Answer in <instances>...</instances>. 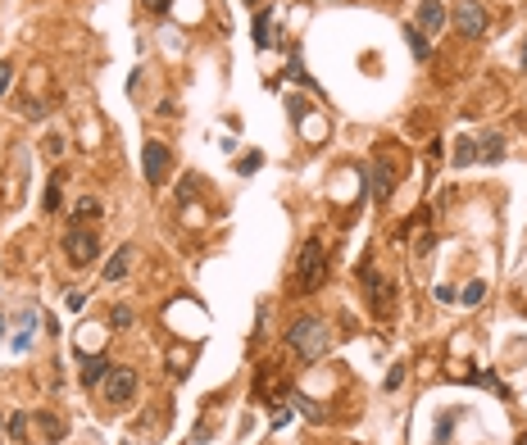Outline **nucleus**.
Segmentation results:
<instances>
[{
    "label": "nucleus",
    "mask_w": 527,
    "mask_h": 445,
    "mask_svg": "<svg viewBox=\"0 0 527 445\" xmlns=\"http://www.w3.org/2000/svg\"><path fill=\"white\" fill-rule=\"evenodd\" d=\"M286 345H291L305 364H314V359H323V354H328L332 332H328V323H323V318H295V323L286 327Z\"/></svg>",
    "instance_id": "nucleus-1"
},
{
    "label": "nucleus",
    "mask_w": 527,
    "mask_h": 445,
    "mask_svg": "<svg viewBox=\"0 0 527 445\" xmlns=\"http://www.w3.org/2000/svg\"><path fill=\"white\" fill-rule=\"evenodd\" d=\"M295 277H300V291H323V282H328V250H323L319 237H309L300 246V264H295Z\"/></svg>",
    "instance_id": "nucleus-2"
},
{
    "label": "nucleus",
    "mask_w": 527,
    "mask_h": 445,
    "mask_svg": "<svg viewBox=\"0 0 527 445\" xmlns=\"http://www.w3.org/2000/svg\"><path fill=\"white\" fill-rule=\"evenodd\" d=\"M95 255H100V237H95L91 227H82V222H73V227L64 232V259H69L73 268H91Z\"/></svg>",
    "instance_id": "nucleus-3"
},
{
    "label": "nucleus",
    "mask_w": 527,
    "mask_h": 445,
    "mask_svg": "<svg viewBox=\"0 0 527 445\" xmlns=\"http://www.w3.org/2000/svg\"><path fill=\"white\" fill-rule=\"evenodd\" d=\"M455 27H459V36L477 41V36L491 27V14L482 9V0H459V5H455Z\"/></svg>",
    "instance_id": "nucleus-4"
},
{
    "label": "nucleus",
    "mask_w": 527,
    "mask_h": 445,
    "mask_svg": "<svg viewBox=\"0 0 527 445\" xmlns=\"http://www.w3.org/2000/svg\"><path fill=\"white\" fill-rule=\"evenodd\" d=\"M132 395H137V373L114 364V368L105 373V404H128Z\"/></svg>",
    "instance_id": "nucleus-5"
},
{
    "label": "nucleus",
    "mask_w": 527,
    "mask_h": 445,
    "mask_svg": "<svg viewBox=\"0 0 527 445\" xmlns=\"http://www.w3.org/2000/svg\"><path fill=\"white\" fill-rule=\"evenodd\" d=\"M141 173H146L150 187H159V178L168 173V146H164V141H146V154H141Z\"/></svg>",
    "instance_id": "nucleus-6"
},
{
    "label": "nucleus",
    "mask_w": 527,
    "mask_h": 445,
    "mask_svg": "<svg viewBox=\"0 0 527 445\" xmlns=\"http://www.w3.org/2000/svg\"><path fill=\"white\" fill-rule=\"evenodd\" d=\"M391 191H396V164H391L387 154H378V159H373V196L387 200Z\"/></svg>",
    "instance_id": "nucleus-7"
},
{
    "label": "nucleus",
    "mask_w": 527,
    "mask_h": 445,
    "mask_svg": "<svg viewBox=\"0 0 527 445\" xmlns=\"http://www.w3.org/2000/svg\"><path fill=\"white\" fill-rule=\"evenodd\" d=\"M418 32H441V27H446V5H441V0H423V5H418Z\"/></svg>",
    "instance_id": "nucleus-8"
},
{
    "label": "nucleus",
    "mask_w": 527,
    "mask_h": 445,
    "mask_svg": "<svg viewBox=\"0 0 527 445\" xmlns=\"http://www.w3.org/2000/svg\"><path fill=\"white\" fill-rule=\"evenodd\" d=\"M114 364L105 359V354H87L82 359V386H95V382H105V373H109Z\"/></svg>",
    "instance_id": "nucleus-9"
},
{
    "label": "nucleus",
    "mask_w": 527,
    "mask_h": 445,
    "mask_svg": "<svg viewBox=\"0 0 527 445\" xmlns=\"http://www.w3.org/2000/svg\"><path fill=\"white\" fill-rule=\"evenodd\" d=\"M132 255H137V250H132V246H123L119 255H114L109 264H105V282H119V277H128V268H132Z\"/></svg>",
    "instance_id": "nucleus-10"
},
{
    "label": "nucleus",
    "mask_w": 527,
    "mask_h": 445,
    "mask_svg": "<svg viewBox=\"0 0 527 445\" xmlns=\"http://www.w3.org/2000/svg\"><path fill=\"white\" fill-rule=\"evenodd\" d=\"M36 427H41V437H46V441H64V432H69L60 413H46V409L36 413Z\"/></svg>",
    "instance_id": "nucleus-11"
},
{
    "label": "nucleus",
    "mask_w": 527,
    "mask_h": 445,
    "mask_svg": "<svg viewBox=\"0 0 527 445\" xmlns=\"http://www.w3.org/2000/svg\"><path fill=\"white\" fill-rule=\"evenodd\" d=\"M268 36H273V9H264V14H255V41H260V51H264V46H273V41H268Z\"/></svg>",
    "instance_id": "nucleus-12"
},
{
    "label": "nucleus",
    "mask_w": 527,
    "mask_h": 445,
    "mask_svg": "<svg viewBox=\"0 0 527 445\" xmlns=\"http://www.w3.org/2000/svg\"><path fill=\"white\" fill-rule=\"evenodd\" d=\"M477 154H482V159H505V141L495 137V132H486V137L477 141Z\"/></svg>",
    "instance_id": "nucleus-13"
},
{
    "label": "nucleus",
    "mask_w": 527,
    "mask_h": 445,
    "mask_svg": "<svg viewBox=\"0 0 527 445\" xmlns=\"http://www.w3.org/2000/svg\"><path fill=\"white\" fill-rule=\"evenodd\" d=\"M5 437H9V441H27V413H9Z\"/></svg>",
    "instance_id": "nucleus-14"
},
{
    "label": "nucleus",
    "mask_w": 527,
    "mask_h": 445,
    "mask_svg": "<svg viewBox=\"0 0 527 445\" xmlns=\"http://www.w3.org/2000/svg\"><path fill=\"white\" fill-rule=\"evenodd\" d=\"M95 214H100V200H95V196H78V205H73V218H95Z\"/></svg>",
    "instance_id": "nucleus-15"
},
{
    "label": "nucleus",
    "mask_w": 527,
    "mask_h": 445,
    "mask_svg": "<svg viewBox=\"0 0 527 445\" xmlns=\"http://www.w3.org/2000/svg\"><path fill=\"white\" fill-rule=\"evenodd\" d=\"M450 159H455L459 168H468V164L477 159V141H459V146H455V154H450Z\"/></svg>",
    "instance_id": "nucleus-16"
},
{
    "label": "nucleus",
    "mask_w": 527,
    "mask_h": 445,
    "mask_svg": "<svg viewBox=\"0 0 527 445\" xmlns=\"http://www.w3.org/2000/svg\"><path fill=\"white\" fill-rule=\"evenodd\" d=\"M260 164H264V154H260V150H255V154H241V159H236V173H241V178H251Z\"/></svg>",
    "instance_id": "nucleus-17"
},
{
    "label": "nucleus",
    "mask_w": 527,
    "mask_h": 445,
    "mask_svg": "<svg viewBox=\"0 0 527 445\" xmlns=\"http://www.w3.org/2000/svg\"><path fill=\"white\" fill-rule=\"evenodd\" d=\"M409 41H414V55H418V60H427V51H432V46H427V36L418 32L414 23H409Z\"/></svg>",
    "instance_id": "nucleus-18"
},
{
    "label": "nucleus",
    "mask_w": 527,
    "mask_h": 445,
    "mask_svg": "<svg viewBox=\"0 0 527 445\" xmlns=\"http://www.w3.org/2000/svg\"><path fill=\"white\" fill-rule=\"evenodd\" d=\"M459 300H464V305H482V300H486V282H473Z\"/></svg>",
    "instance_id": "nucleus-19"
},
{
    "label": "nucleus",
    "mask_w": 527,
    "mask_h": 445,
    "mask_svg": "<svg viewBox=\"0 0 527 445\" xmlns=\"http://www.w3.org/2000/svg\"><path fill=\"white\" fill-rule=\"evenodd\" d=\"M286 77H291V82H300V86H314V77L305 73V64H300V60H291V69H286Z\"/></svg>",
    "instance_id": "nucleus-20"
},
{
    "label": "nucleus",
    "mask_w": 527,
    "mask_h": 445,
    "mask_svg": "<svg viewBox=\"0 0 527 445\" xmlns=\"http://www.w3.org/2000/svg\"><path fill=\"white\" fill-rule=\"evenodd\" d=\"M9 86H14V64L0 60V95H9Z\"/></svg>",
    "instance_id": "nucleus-21"
},
{
    "label": "nucleus",
    "mask_w": 527,
    "mask_h": 445,
    "mask_svg": "<svg viewBox=\"0 0 527 445\" xmlns=\"http://www.w3.org/2000/svg\"><path fill=\"white\" fill-rule=\"evenodd\" d=\"M109 323H114V327H132V309H128V305H114Z\"/></svg>",
    "instance_id": "nucleus-22"
},
{
    "label": "nucleus",
    "mask_w": 527,
    "mask_h": 445,
    "mask_svg": "<svg viewBox=\"0 0 527 445\" xmlns=\"http://www.w3.org/2000/svg\"><path fill=\"white\" fill-rule=\"evenodd\" d=\"M46 209H60V178L46 187Z\"/></svg>",
    "instance_id": "nucleus-23"
},
{
    "label": "nucleus",
    "mask_w": 527,
    "mask_h": 445,
    "mask_svg": "<svg viewBox=\"0 0 527 445\" xmlns=\"http://www.w3.org/2000/svg\"><path fill=\"white\" fill-rule=\"evenodd\" d=\"M400 382H405V368H391L387 373V391H400Z\"/></svg>",
    "instance_id": "nucleus-24"
},
{
    "label": "nucleus",
    "mask_w": 527,
    "mask_h": 445,
    "mask_svg": "<svg viewBox=\"0 0 527 445\" xmlns=\"http://www.w3.org/2000/svg\"><path fill=\"white\" fill-rule=\"evenodd\" d=\"M64 305H69V309H82V305H87V295H82V291H64Z\"/></svg>",
    "instance_id": "nucleus-25"
},
{
    "label": "nucleus",
    "mask_w": 527,
    "mask_h": 445,
    "mask_svg": "<svg viewBox=\"0 0 527 445\" xmlns=\"http://www.w3.org/2000/svg\"><path fill=\"white\" fill-rule=\"evenodd\" d=\"M168 5H173V0H146L150 14H168Z\"/></svg>",
    "instance_id": "nucleus-26"
},
{
    "label": "nucleus",
    "mask_w": 527,
    "mask_h": 445,
    "mask_svg": "<svg viewBox=\"0 0 527 445\" xmlns=\"http://www.w3.org/2000/svg\"><path fill=\"white\" fill-rule=\"evenodd\" d=\"M191 187H196V182H191V178H182V187H178V200H182V205L191 200Z\"/></svg>",
    "instance_id": "nucleus-27"
},
{
    "label": "nucleus",
    "mask_w": 527,
    "mask_h": 445,
    "mask_svg": "<svg viewBox=\"0 0 527 445\" xmlns=\"http://www.w3.org/2000/svg\"><path fill=\"white\" fill-rule=\"evenodd\" d=\"M523 69H527V41H523Z\"/></svg>",
    "instance_id": "nucleus-28"
},
{
    "label": "nucleus",
    "mask_w": 527,
    "mask_h": 445,
    "mask_svg": "<svg viewBox=\"0 0 527 445\" xmlns=\"http://www.w3.org/2000/svg\"><path fill=\"white\" fill-rule=\"evenodd\" d=\"M519 445H527V432H523V437H519Z\"/></svg>",
    "instance_id": "nucleus-29"
}]
</instances>
